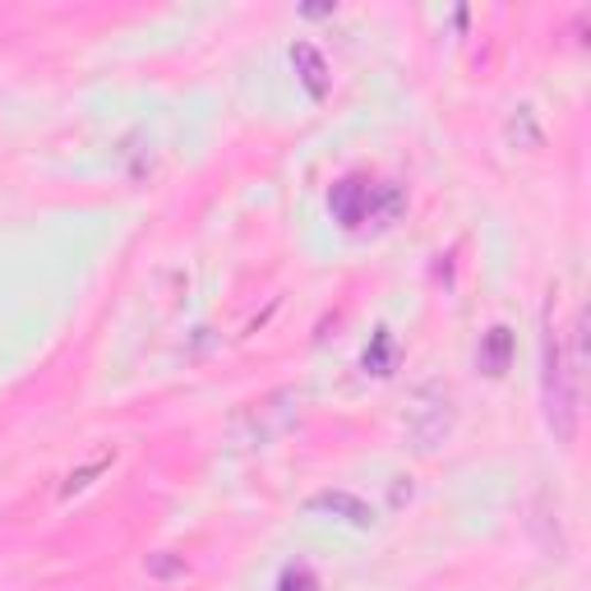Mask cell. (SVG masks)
I'll list each match as a JSON object with an SVG mask.
<instances>
[{
    "instance_id": "6da1fadb",
    "label": "cell",
    "mask_w": 591,
    "mask_h": 591,
    "mask_svg": "<svg viewBox=\"0 0 591 591\" xmlns=\"http://www.w3.org/2000/svg\"><path fill=\"white\" fill-rule=\"evenodd\" d=\"M541 398H546V425L555 430L559 444L578 440V361L573 351H563V333L555 328V319L546 315V338H541Z\"/></svg>"
},
{
    "instance_id": "7a4b0ae2",
    "label": "cell",
    "mask_w": 591,
    "mask_h": 591,
    "mask_svg": "<svg viewBox=\"0 0 591 591\" xmlns=\"http://www.w3.org/2000/svg\"><path fill=\"white\" fill-rule=\"evenodd\" d=\"M453 434V398L444 389H425L407 416V440L416 453H434Z\"/></svg>"
},
{
    "instance_id": "3957f363",
    "label": "cell",
    "mask_w": 591,
    "mask_h": 591,
    "mask_svg": "<svg viewBox=\"0 0 591 591\" xmlns=\"http://www.w3.org/2000/svg\"><path fill=\"white\" fill-rule=\"evenodd\" d=\"M370 209H374V186L342 181L338 190H333V213H338L347 226H361V222H370Z\"/></svg>"
},
{
    "instance_id": "277c9868",
    "label": "cell",
    "mask_w": 591,
    "mask_h": 591,
    "mask_svg": "<svg viewBox=\"0 0 591 591\" xmlns=\"http://www.w3.org/2000/svg\"><path fill=\"white\" fill-rule=\"evenodd\" d=\"M310 508L333 513V518H342V523H351V527H374V508H370L366 499L347 495V490H324V495L310 499Z\"/></svg>"
},
{
    "instance_id": "5b68a950",
    "label": "cell",
    "mask_w": 591,
    "mask_h": 591,
    "mask_svg": "<svg viewBox=\"0 0 591 591\" xmlns=\"http://www.w3.org/2000/svg\"><path fill=\"white\" fill-rule=\"evenodd\" d=\"M292 65H296V74H300V84H305V93L310 97H328V65H324V56L310 46V42H296L292 46Z\"/></svg>"
},
{
    "instance_id": "8992f818",
    "label": "cell",
    "mask_w": 591,
    "mask_h": 591,
    "mask_svg": "<svg viewBox=\"0 0 591 591\" xmlns=\"http://www.w3.org/2000/svg\"><path fill=\"white\" fill-rule=\"evenodd\" d=\"M508 361H513V333L508 328H490L481 338V351H476V366L490 374V379H499L504 370H508Z\"/></svg>"
},
{
    "instance_id": "52a82bcc",
    "label": "cell",
    "mask_w": 591,
    "mask_h": 591,
    "mask_svg": "<svg viewBox=\"0 0 591 591\" xmlns=\"http://www.w3.org/2000/svg\"><path fill=\"white\" fill-rule=\"evenodd\" d=\"M508 144L513 148H541V125H536V112L531 107H518L508 116Z\"/></svg>"
},
{
    "instance_id": "ba28073f",
    "label": "cell",
    "mask_w": 591,
    "mask_h": 591,
    "mask_svg": "<svg viewBox=\"0 0 591 591\" xmlns=\"http://www.w3.org/2000/svg\"><path fill=\"white\" fill-rule=\"evenodd\" d=\"M277 591H319V582H315V573L305 569V563H296V569H287V573H282Z\"/></svg>"
},
{
    "instance_id": "9c48e42d",
    "label": "cell",
    "mask_w": 591,
    "mask_h": 591,
    "mask_svg": "<svg viewBox=\"0 0 591 591\" xmlns=\"http://www.w3.org/2000/svg\"><path fill=\"white\" fill-rule=\"evenodd\" d=\"M102 467H107V457H102V462H93V467H84V472H74V476L65 481V495H74V490H84V485H88V481H93V476H97Z\"/></svg>"
},
{
    "instance_id": "30bf717a",
    "label": "cell",
    "mask_w": 591,
    "mask_h": 591,
    "mask_svg": "<svg viewBox=\"0 0 591 591\" xmlns=\"http://www.w3.org/2000/svg\"><path fill=\"white\" fill-rule=\"evenodd\" d=\"M148 569H152V573H158V578H167V573H176V569H181V563H176V559H152V563H148Z\"/></svg>"
}]
</instances>
